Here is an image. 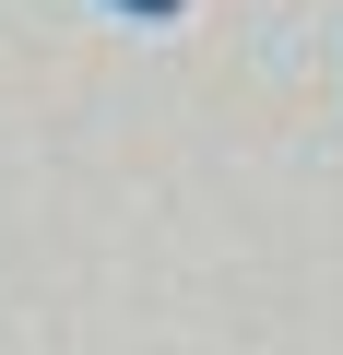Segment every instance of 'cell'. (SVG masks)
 Returning a JSON list of instances; mask_svg holds the SVG:
<instances>
[{"instance_id": "obj_1", "label": "cell", "mask_w": 343, "mask_h": 355, "mask_svg": "<svg viewBox=\"0 0 343 355\" xmlns=\"http://www.w3.org/2000/svg\"><path fill=\"white\" fill-rule=\"evenodd\" d=\"M107 12H154V24H166V12H190V0H107Z\"/></svg>"}]
</instances>
